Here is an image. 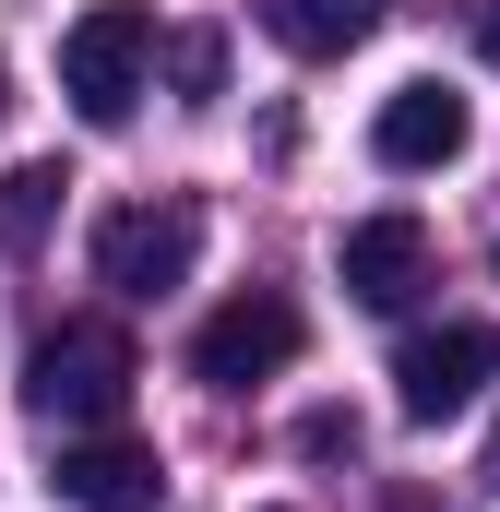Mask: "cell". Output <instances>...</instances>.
Listing matches in <instances>:
<instances>
[{
	"label": "cell",
	"instance_id": "7",
	"mask_svg": "<svg viewBox=\"0 0 500 512\" xmlns=\"http://www.w3.org/2000/svg\"><path fill=\"white\" fill-rule=\"evenodd\" d=\"M334 274H346L358 310H417V286H429V227H417V215H358V227L334 239Z\"/></svg>",
	"mask_w": 500,
	"mask_h": 512
},
{
	"label": "cell",
	"instance_id": "15",
	"mask_svg": "<svg viewBox=\"0 0 500 512\" xmlns=\"http://www.w3.org/2000/svg\"><path fill=\"white\" fill-rule=\"evenodd\" d=\"M0 108H12V72H0Z\"/></svg>",
	"mask_w": 500,
	"mask_h": 512
},
{
	"label": "cell",
	"instance_id": "14",
	"mask_svg": "<svg viewBox=\"0 0 500 512\" xmlns=\"http://www.w3.org/2000/svg\"><path fill=\"white\" fill-rule=\"evenodd\" d=\"M489 489H500V441H489Z\"/></svg>",
	"mask_w": 500,
	"mask_h": 512
},
{
	"label": "cell",
	"instance_id": "9",
	"mask_svg": "<svg viewBox=\"0 0 500 512\" xmlns=\"http://www.w3.org/2000/svg\"><path fill=\"white\" fill-rule=\"evenodd\" d=\"M250 12H262V36H274L286 60H346L393 0H250Z\"/></svg>",
	"mask_w": 500,
	"mask_h": 512
},
{
	"label": "cell",
	"instance_id": "4",
	"mask_svg": "<svg viewBox=\"0 0 500 512\" xmlns=\"http://www.w3.org/2000/svg\"><path fill=\"white\" fill-rule=\"evenodd\" d=\"M310 346V322H298V298H274V286H239L203 334H191V382H215V393H250V382H274L286 358Z\"/></svg>",
	"mask_w": 500,
	"mask_h": 512
},
{
	"label": "cell",
	"instance_id": "13",
	"mask_svg": "<svg viewBox=\"0 0 500 512\" xmlns=\"http://www.w3.org/2000/svg\"><path fill=\"white\" fill-rule=\"evenodd\" d=\"M477 48H489V60H500V0H477Z\"/></svg>",
	"mask_w": 500,
	"mask_h": 512
},
{
	"label": "cell",
	"instance_id": "11",
	"mask_svg": "<svg viewBox=\"0 0 500 512\" xmlns=\"http://www.w3.org/2000/svg\"><path fill=\"white\" fill-rule=\"evenodd\" d=\"M167 60H179V96H191V108H215V84H227V48H215V36H179Z\"/></svg>",
	"mask_w": 500,
	"mask_h": 512
},
{
	"label": "cell",
	"instance_id": "5",
	"mask_svg": "<svg viewBox=\"0 0 500 512\" xmlns=\"http://www.w3.org/2000/svg\"><path fill=\"white\" fill-rule=\"evenodd\" d=\"M489 382H500V334L489 322H441V334H405V346H393V405H405L417 429L465 417Z\"/></svg>",
	"mask_w": 500,
	"mask_h": 512
},
{
	"label": "cell",
	"instance_id": "16",
	"mask_svg": "<svg viewBox=\"0 0 500 512\" xmlns=\"http://www.w3.org/2000/svg\"><path fill=\"white\" fill-rule=\"evenodd\" d=\"M262 512H286V501H262Z\"/></svg>",
	"mask_w": 500,
	"mask_h": 512
},
{
	"label": "cell",
	"instance_id": "10",
	"mask_svg": "<svg viewBox=\"0 0 500 512\" xmlns=\"http://www.w3.org/2000/svg\"><path fill=\"white\" fill-rule=\"evenodd\" d=\"M60 167H0V251H48V227H60Z\"/></svg>",
	"mask_w": 500,
	"mask_h": 512
},
{
	"label": "cell",
	"instance_id": "6",
	"mask_svg": "<svg viewBox=\"0 0 500 512\" xmlns=\"http://www.w3.org/2000/svg\"><path fill=\"white\" fill-rule=\"evenodd\" d=\"M72 512H155L167 501V465H155V441H120V429H84V441H60V477H48Z\"/></svg>",
	"mask_w": 500,
	"mask_h": 512
},
{
	"label": "cell",
	"instance_id": "8",
	"mask_svg": "<svg viewBox=\"0 0 500 512\" xmlns=\"http://www.w3.org/2000/svg\"><path fill=\"white\" fill-rule=\"evenodd\" d=\"M465 96H453V84H393V96H381V120H370V155L381 167H405V179H417V167H453V155H465Z\"/></svg>",
	"mask_w": 500,
	"mask_h": 512
},
{
	"label": "cell",
	"instance_id": "2",
	"mask_svg": "<svg viewBox=\"0 0 500 512\" xmlns=\"http://www.w3.org/2000/svg\"><path fill=\"white\" fill-rule=\"evenodd\" d=\"M143 72H155V12H143V0L72 12V36H60V96H72L96 131H120L131 108H143Z\"/></svg>",
	"mask_w": 500,
	"mask_h": 512
},
{
	"label": "cell",
	"instance_id": "1",
	"mask_svg": "<svg viewBox=\"0 0 500 512\" xmlns=\"http://www.w3.org/2000/svg\"><path fill=\"white\" fill-rule=\"evenodd\" d=\"M131 382H143V358H131L120 322H60V334H36V358H24V417L60 429V441H84V429H120Z\"/></svg>",
	"mask_w": 500,
	"mask_h": 512
},
{
	"label": "cell",
	"instance_id": "17",
	"mask_svg": "<svg viewBox=\"0 0 500 512\" xmlns=\"http://www.w3.org/2000/svg\"><path fill=\"white\" fill-rule=\"evenodd\" d=\"M489 274H500V251H489Z\"/></svg>",
	"mask_w": 500,
	"mask_h": 512
},
{
	"label": "cell",
	"instance_id": "12",
	"mask_svg": "<svg viewBox=\"0 0 500 512\" xmlns=\"http://www.w3.org/2000/svg\"><path fill=\"white\" fill-rule=\"evenodd\" d=\"M298 453H322V465H346V453H358V417H346V405H322V417H298Z\"/></svg>",
	"mask_w": 500,
	"mask_h": 512
},
{
	"label": "cell",
	"instance_id": "3",
	"mask_svg": "<svg viewBox=\"0 0 500 512\" xmlns=\"http://www.w3.org/2000/svg\"><path fill=\"white\" fill-rule=\"evenodd\" d=\"M191 262H203V203H120L108 227H96V286H120V298H167V286H191Z\"/></svg>",
	"mask_w": 500,
	"mask_h": 512
}]
</instances>
